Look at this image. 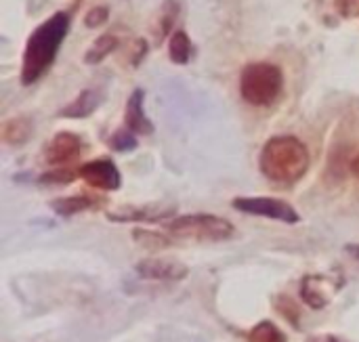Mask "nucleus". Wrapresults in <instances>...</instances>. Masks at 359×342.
I'll return each instance as SVG.
<instances>
[{
	"label": "nucleus",
	"mask_w": 359,
	"mask_h": 342,
	"mask_svg": "<svg viewBox=\"0 0 359 342\" xmlns=\"http://www.w3.org/2000/svg\"><path fill=\"white\" fill-rule=\"evenodd\" d=\"M69 13H55L46 21H42L32 36L27 38L25 53H23V67H21V84L29 86L38 82L46 69L53 65L67 32H69Z\"/></svg>",
	"instance_id": "f257e3e1"
},
{
	"label": "nucleus",
	"mask_w": 359,
	"mask_h": 342,
	"mask_svg": "<svg viewBox=\"0 0 359 342\" xmlns=\"http://www.w3.org/2000/svg\"><path fill=\"white\" fill-rule=\"evenodd\" d=\"M259 164H261V172L269 181L292 185L307 175L311 156L303 141L284 135V137H273L265 143Z\"/></svg>",
	"instance_id": "f03ea898"
},
{
	"label": "nucleus",
	"mask_w": 359,
	"mask_h": 342,
	"mask_svg": "<svg viewBox=\"0 0 359 342\" xmlns=\"http://www.w3.org/2000/svg\"><path fill=\"white\" fill-rule=\"evenodd\" d=\"M284 88V74L276 63L257 61L248 63L240 76L242 99L250 105L265 107L271 105Z\"/></svg>",
	"instance_id": "7ed1b4c3"
},
{
	"label": "nucleus",
	"mask_w": 359,
	"mask_h": 342,
	"mask_svg": "<svg viewBox=\"0 0 359 342\" xmlns=\"http://www.w3.org/2000/svg\"><path fill=\"white\" fill-rule=\"evenodd\" d=\"M168 231L181 240L196 242H225L233 238V225L215 214H185L168 223Z\"/></svg>",
	"instance_id": "20e7f679"
},
{
	"label": "nucleus",
	"mask_w": 359,
	"mask_h": 342,
	"mask_svg": "<svg viewBox=\"0 0 359 342\" xmlns=\"http://www.w3.org/2000/svg\"><path fill=\"white\" fill-rule=\"evenodd\" d=\"M231 206L236 210L244 212V214L273 219V221H282V223H288V225H294V223L301 221L294 206H290L288 202L278 200V198H236L231 202Z\"/></svg>",
	"instance_id": "39448f33"
},
{
	"label": "nucleus",
	"mask_w": 359,
	"mask_h": 342,
	"mask_svg": "<svg viewBox=\"0 0 359 342\" xmlns=\"http://www.w3.org/2000/svg\"><path fill=\"white\" fill-rule=\"evenodd\" d=\"M80 177L95 189L103 191H116L122 185V177L118 166L109 158H97L93 162H86L80 168Z\"/></svg>",
	"instance_id": "423d86ee"
},
{
	"label": "nucleus",
	"mask_w": 359,
	"mask_h": 342,
	"mask_svg": "<svg viewBox=\"0 0 359 342\" xmlns=\"http://www.w3.org/2000/svg\"><path fill=\"white\" fill-rule=\"evenodd\" d=\"M341 282L328 275H307L301 282V299L311 309H324L339 292Z\"/></svg>",
	"instance_id": "0eeeda50"
},
{
	"label": "nucleus",
	"mask_w": 359,
	"mask_h": 342,
	"mask_svg": "<svg viewBox=\"0 0 359 342\" xmlns=\"http://www.w3.org/2000/svg\"><path fill=\"white\" fill-rule=\"evenodd\" d=\"M80 151H82L80 137H76L74 132H59L46 143L44 160H46V164H53L59 168V166H65V164H72L74 160H78Z\"/></svg>",
	"instance_id": "6e6552de"
},
{
	"label": "nucleus",
	"mask_w": 359,
	"mask_h": 342,
	"mask_svg": "<svg viewBox=\"0 0 359 342\" xmlns=\"http://www.w3.org/2000/svg\"><path fill=\"white\" fill-rule=\"evenodd\" d=\"M137 273L154 282H181L189 275V269L172 259H147L137 265Z\"/></svg>",
	"instance_id": "1a4fd4ad"
},
{
	"label": "nucleus",
	"mask_w": 359,
	"mask_h": 342,
	"mask_svg": "<svg viewBox=\"0 0 359 342\" xmlns=\"http://www.w3.org/2000/svg\"><path fill=\"white\" fill-rule=\"evenodd\" d=\"M175 208L168 206H139V208H118L107 212V219L114 223H158L170 217Z\"/></svg>",
	"instance_id": "9d476101"
},
{
	"label": "nucleus",
	"mask_w": 359,
	"mask_h": 342,
	"mask_svg": "<svg viewBox=\"0 0 359 342\" xmlns=\"http://www.w3.org/2000/svg\"><path fill=\"white\" fill-rule=\"evenodd\" d=\"M143 97L145 93L141 88H137L126 105V128L135 135H151L154 132V124L145 118L143 111Z\"/></svg>",
	"instance_id": "9b49d317"
},
{
	"label": "nucleus",
	"mask_w": 359,
	"mask_h": 342,
	"mask_svg": "<svg viewBox=\"0 0 359 342\" xmlns=\"http://www.w3.org/2000/svg\"><path fill=\"white\" fill-rule=\"evenodd\" d=\"M101 103V95L97 90H82L67 107L59 111L61 118H88Z\"/></svg>",
	"instance_id": "f8f14e48"
},
{
	"label": "nucleus",
	"mask_w": 359,
	"mask_h": 342,
	"mask_svg": "<svg viewBox=\"0 0 359 342\" xmlns=\"http://www.w3.org/2000/svg\"><path fill=\"white\" fill-rule=\"evenodd\" d=\"M34 124L29 118H13L2 124V141L8 145H23L32 137Z\"/></svg>",
	"instance_id": "ddd939ff"
},
{
	"label": "nucleus",
	"mask_w": 359,
	"mask_h": 342,
	"mask_svg": "<svg viewBox=\"0 0 359 342\" xmlns=\"http://www.w3.org/2000/svg\"><path fill=\"white\" fill-rule=\"evenodd\" d=\"M95 206V200L88 196H69V198H57L50 202V208L61 217H74L84 210H90Z\"/></svg>",
	"instance_id": "4468645a"
},
{
	"label": "nucleus",
	"mask_w": 359,
	"mask_h": 342,
	"mask_svg": "<svg viewBox=\"0 0 359 342\" xmlns=\"http://www.w3.org/2000/svg\"><path fill=\"white\" fill-rule=\"evenodd\" d=\"M168 55L177 65H185L191 57V40L183 29L172 32L170 42H168Z\"/></svg>",
	"instance_id": "2eb2a0df"
},
{
	"label": "nucleus",
	"mask_w": 359,
	"mask_h": 342,
	"mask_svg": "<svg viewBox=\"0 0 359 342\" xmlns=\"http://www.w3.org/2000/svg\"><path fill=\"white\" fill-rule=\"evenodd\" d=\"M118 46V38L116 36H111V34H103L101 38H97L95 42H93V46L88 48V53H86V57H84V61L86 63H90V65H95V63H101L114 48Z\"/></svg>",
	"instance_id": "dca6fc26"
},
{
	"label": "nucleus",
	"mask_w": 359,
	"mask_h": 342,
	"mask_svg": "<svg viewBox=\"0 0 359 342\" xmlns=\"http://www.w3.org/2000/svg\"><path fill=\"white\" fill-rule=\"evenodd\" d=\"M248 338H250V342H288L286 341V336H284V332H282L276 324H271V322H261V324H257V326L250 330Z\"/></svg>",
	"instance_id": "f3484780"
},
{
	"label": "nucleus",
	"mask_w": 359,
	"mask_h": 342,
	"mask_svg": "<svg viewBox=\"0 0 359 342\" xmlns=\"http://www.w3.org/2000/svg\"><path fill=\"white\" fill-rule=\"evenodd\" d=\"M133 240L139 242L143 248H151V250H160V248H168V246H170V240H168V238H164L162 233L145 231V229L133 231Z\"/></svg>",
	"instance_id": "a211bd4d"
},
{
	"label": "nucleus",
	"mask_w": 359,
	"mask_h": 342,
	"mask_svg": "<svg viewBox=\"0 0 359 342\" xmlns=\"http://www.w3.org/2000/svg\"><path fill=\"white\" fill-rule=\"evenodd\" d=\"M109 145L111 149L116 151H133L137 147V137L135 132H130L128 128L126 130H118L111 139H109Z\"/></svg>",
	"instance_id": "6ab92c4d"
},
{
	"label": "nucleus",
	"mask_w": 359,
	"mask_h": 342,
	"mask_svg": "<svg viewBox=\"0 0 359 342\" xmlns=\"http://www.w3.org/2000/svg\"><path fill=\"white\" fill-rule=\"evenodd\" d=\"M76 179V172H72V170H67L65 166H59L57 170H50V172H46V175H42L40 177V183H55V185H67V183H72Z\"/></svg>",
	"instance_id": "aec40b11"
},
{
	"label": "nucleus",
	"mask_w": 359,
	"mask_h": 342,
	"mask_svg": "<svg viewBox=\"0 0 359 342\" xmlns=\"http://www.w3.org/2000/svg\"><path fill=\"white\" fill-rule=\"evenodd\" d=\"M107 15H109L107 6H95L84 15V23H86V27H93V29L101 27V23L107 21Z\"/></svg>",
	"instance_id": "412c9836"
},
{
	"label": "nucleus",
	"mask_w": 359,
	"mask_h": 342,
	"mask_svg": "<svg viewBox=\"0 0 359 342\" xmlns=\"http://www.w3.org/2000/svg\"><path fill=\"white\" fill-rule=\"evenodd\" d=\"M339 8L345 17L359 15V0H339Z\"/></svg>",
	"instance_id": "4be33fe9"
},
{
	"label": "nucleus",
	"mask_w": 359,
	"mask_h": 342,
	"mask_svg": "<svg viewBox=\"0 0 359 342\" xmlns=\"http://www.w3.org/2000/svg\"><path fill=\"white\" fill-rule=\"evenodd\" d=\"M347 252H349L355 261H359V246H347Z\"/></svg>",
	"instance_id": "5701e85b"
},
{
	"label": "nucleus",
	"mask_w": 359,
	"mask_h": 342,
	"mask_svg": "<svg viewBox=\"0 0 359 342\" xmlns=\"http://www.w3.org/2000/svg\"><path fill=\"white\" fill-rule=\"evenodd\" d=\"M351 170H353V175L359 179V156L353 160V164H351Z\"/></svg>",
	"instance_id": "b1692460"
},
{
	"label": "nucleus",
	"mask_w": 359,
	"mask_h": 342,
	"mask_svg": "<svg viewBox=\"0 0 359 342\" xmlns=\"http://www.w3.org/2000/svg\"><path fill=\"white\" fill-rule=\"evenodd\" d=\"M328 342H339V341H328Z\"/></svg>",
	"instance_id": "393cba45"
}]
</instances>
